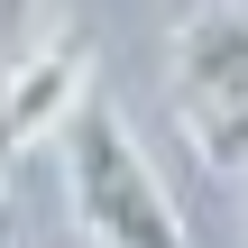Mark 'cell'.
Listing matches in <instances>:
<instances>
[{
  "label": "cell",
  "instance_id": "1",
  "mask_svg": "<svg viewBox=\"0 0 248 248\" xmlns=\"http://www.w3.org/2000/svg\"><path fill=\"white\" fill-rule=\"evenodd\" d=\"M64 193H74V221L92 248H193L184 230V202L166 193V175L147 166L138 129L120 120V101L83 92L64 110Z\"/></svg>",
  "mask_w": 248,
  "mask_h": 248
},
{
  "label": "cell",
  "instance_id": "2",
  "mask_svg": "<svg viewBox=\"0 0 248 248\" xmlns=\"http://www.w3.org/2000/svg\"><path fill=\"white\" fill-rule=\"evenodd\" d=\"M166 110L212 175L248 166V0H202L166 37Z\"/></svg>",
  "mask_w": 248,
  "mask_h": 248
},
{
  "label": "cell",
  "instance_id": "3",
  "mask_svg": "<svg viewBox=\"0 0 248 248\" xmlns=\"http://www.w3.org/2000/svg\"><path fill=\"white\" fill-rule=\"evenodd\" d=\"M92 74H101L92 37H83V28H46V37L0 74V166L28 156V147H46V138L64 129V110L92 92Z\"/></svg>",
  "mask_w": 248,
  "mask_h": 248
},
{
  "label": "cell",
  "instance_id": "4",
  "mask_svg": "<svg viewBox=\"0 0 248 248\" xmlns=\"http://www.w3.org/2000/svg\"><path fill=\"white\" fill-rule=\"evenodd\" d=\"M0 248H9V193H0Z\"/></svg>",
  "mask_w": 248,
  "mask_h": 248
},
{
  "label": "cell",
  "instance_id": "5",
  "mask_svg": "<svg viewBox=\"0 0 248 248\" xmlns=\"http://www.w3.org/2000/svg\"><path fill=\"white\" fill-rule=\"evenodd\" d=\"M239 175H248V166H239ZM239 230H248V184H239Z\"/></svg>",
  "mask_w": 248,
  "mask_h": 248
}]
</instances>
